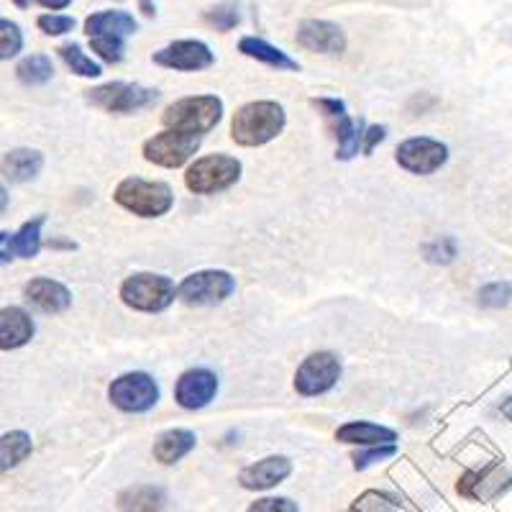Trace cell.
<instances>
[{"instance_id":"cell-1","label":"cell","mask_w":512,"mask_h":512,"mask_svg":"<svg viewBox=\"0 0 512 512\" xmlns=\"http://www.w3.org/2000/svg\"><path fill=\"white\" fill-rule=\"evenodd\" d=\"M287 113L274 100H254L233 113L231 139L239 146H264L285 131Z\"/></svg>"},{"instance_id":"cell-2","label":"cell","mask_w":512,"mask_h":512,"mask_svg":"<svg viewBox=\"0 0 512 512\" xmlns=\"http://www.w3.org/2000/svg\"><path fill=\"white\" fill-rule=\"evenodd\" d=\"M139 31L136 18L126 11H98L85 18L90 49L105 64H118L126 54V39Z\"/></svg>"},{"instance_id":"cell-3","label":"cell","mask_w":512,"mask_h":512,"mask_svg":"<svg viewBox=\"0 0 512 512\" xmlns=\"http://www.w3.org/2000/svg\"><path fill=\"white\" fill-rule=\"evenodd\" d=\"M113 200L139 218H162L175 208V190L167 182L126 177L113 190Z\"/></svg>"},{"instance_id":"cell-4","label":"cell","mask_w":512,"mask_h":512,"mask_svg":"<svg viewBox=\"0 0 512 512\" xmlns=\"http://www.w3.org/2000/svg\"><path fill=\"white\" fill-rule=\"evenodd\" d=\"M223 118V100L216 95H190V98H180L172 105H167V111L162 113V123L172 131H182V134L205 136L221 123Z\"/></svg>"},{"instance_id":"cell-5","label":"cell","mask_w":512,"mask_h":512,"mask_svg":"<svg viewBox=\"0 0 512 512\" xmlns=\"http://www.w3.org/2000/svg\"><path fill=\"white\" fill-rule=\"evenodd\" d=\"M121 303L136 313H164L177 300V285L167 274L136 272L121 282Z\"/></svg>"},{"instance_id":"cell-6","label":"cell","mask_w":512,"mask_h":512,"mask_svg":"<svg viewBox=\"0 0 512 512\" xmlns=\"http://www.w3.org/2000/svg\"><path fill=\"white\" fill-rule=\"evenodd\" d=\"M85 100L93 108L105 113H116V116H131V113L146 111L157 105L159 90L157 88H144L136 82H105L98 88L85 90Z\"/></svg>"},{"instance_id":"cell-7","label":"cell","mask_w":512,"mask_h":512,"mask_svg":"<svg viewBox=\"0 0 512 512\" xmlns=\"http://www.w3.org/2000/svg\"><path fill=\"white\" fill-rule=\"evenodd\" d=\"M241 162L231 154H208L200 157L187 167L185 185L195 195H218L231 190L241 180Z\"/></svg>"},{"instance_id":"cell-8","label":"cell","mask_w":512,"mask_h":512,"mask_svg":"<svg viewBox=\"0 0 512 512\" xmlns=\"http://www.w3.org/2000/svg\"><path fill=\"white\" fill-rule=\"evenodd\" d=\"M315 111L326 118L328 131L333 134V139L338 141L336 159L341 162H349L356 154L361 152V144H364V131H367V123L354 121L346 111V103L338 98H313L310 100Z\"/></svg>"},{"instance_id":"cell-9","label":"cell","mask_w":512,"mask_h":512,"mask_svg":"<svg viewBox=\"0 0 512 512\" xmlns=\"http://www.w3.org/2000/svg\"><path fill=\"white\" fill-rule=\"evenodd\" d=\"M236 292V277L226 269H200L187 274L177 285V300L195 308L205 305H221Z\"/></svg>"},{"instance_id":"cell-10","label":"cell","mask_w":512,"mask_h":512,"mask_svg":"<svg viewBox=\"0 0 512 512\" xmlns=\"http://www.w3.org/2000/svg\"><path fill=\"white\" fill-rule=\"evenodd\" d=\"M159 384L152 374L146 372H126L116 377L108 387V400L113 408L121 413L141 415L157 408L159 402Z\"/></svg>"},{"instance_id":"cell-11","label":"cell","mask_w":512,"mask_h":512,"mask_svg":"<svg viewBox=\"0 0 512 512\" xmlns=\"http://www.w3.org/2000/svg\"><path fill=\"white\" fill-rule=\"evenodd\" d=\"M200 141H203V136L182 134V131L164 128L162 134H154L152 139L144 141L141 154H144L149 164H157V167L164 169H177L198 154Z\"/></svg>"},{"instance_id":"cell-12","label":"cell","mask_w":512,"mask_h":512,"mask_svg":"<svg viewBox=\"0 0 512 512\" xmlns=\"http://www.w3.org/2000/svg\"><path fill=\"white\" fill-rule=\"evenodd\" d=\"M341 359L333 351H318L303 359L295 372V390L303 397H318L331 392L341 379Z\"/></svg>"},{"instance_id":"cell-13","label":"cell","mask_w":512,"mask_h":512,"mask_svg":"<svg viewBox=\"0 0 512 512\" xmlns=\"http://www.w3.org/2000/svg\"><path fill=\"white\" fill-rule=\"evenodd\" d=\"M395 162L410 175L428 177L448 162V146L431 136H413L395 149Z\"/></svg>"},{"instance_id":"cell-14","label":"cell","mask_w":512,"mask_h":512,"mask_svg":"<svg viewBox=\"0 0 512 512\" xmlns=\"http://www.w3.org/2000/svg\"><path fill=\"white\" fill-rule=\"evenodd\" d=\"M154 64L164 67V70L175 72H203L216 64V54L210 52V47L200 39H180L172 41L159 52H154Z\"/></svg>"},{"instance_id":"cell-15","label":"cell","mask_w":512,"mask_h":512,"mask_svg":"<svg viewBox=\"0 0 512 512\" xmlns=\"http://www.w3.org/2000/svg\"><path fill=\"white\" fill-rule=\"evenodd\" d=\"M218 395V377L210 369L198 367L180 374L175 384V402L182 410H203Z\"/></svg>"},{"instance_id":"cell-16","label":"cell","mask_w":512,"mask_h":512,"mask_svg":"<svg viewBox=\"0 0 512 512\" xmlns=\"http://www.w3.org/2000/svg\"><path fill=\"white\" fill-rule=\"evenodd\" d=\"M297 47H303L305 52L315 54H341L346 52V34L344 29L333 21H323V18H308L297 26L295 34Z\"/></svg>"},{"instance_id":"cell-17","label":"cell","mask_w":512,"mask_h":512,"mask_svg":"<svg viewBox=\"0 0 512 512\" xmlns=\"http://www.w3.org/2000/svg\"><path fill=\"white\" fill-rule=\"evenodd\" d=\"M24 300L39 313L59 315L72 308V292L52 277H34L24 285Z\"/></svg>"},{"instance_id":"cell-18","label":"cell","mask_w":512,"mask_h":512,"mask_svg":"<svg viewBox=\"0 0 512 512\" xmlns=\"http://www.w3.org/2000/svg\"><path fill=\"white\" fill-rule=\"evenodd\" d=\"M290 474L292 461L287 456H264L256 464L241 469L239 484L244 489H251V492H264V489H272L285 482Z\"/></svg>"},{"instance_id":"cell-19","label":"cell","mask_w":512,"mask_h":512,"mask_svg":"<svg viewBox=\"0 0 512 512\" xmlns=\"http://www.w3.org/2000/svg\"><path fill=\"white\" fill-rule=\"evenodd\" d=\"M510 484V474L502 469L500 464H487L479 472H469L459 479L456 489L459 495L469 497V500H492Z\"/></svg>"},{"instance_id":"cell-20","label":"cell","mask_w":512,"mask_h":512,"mask_svg":"<svg viewBox=\"0 0 512 512\" xmlns=\"http://www.w3.org/2000/svg\"><path fill=\"white\" fill-rule=\"evenodd\" d=\"M36 333V323L29 310L8 305L0 308V351H16L31 344Z\"/></svg>"},{"instance_id":"cell-21","label":"cell","mask_w":512,"mask_h":512,"mask_svg":"<svg viewBox=\"0 0 512 512\" xmlns=\"http://www.w3.org/2000/svg\"><path fill=\"white\" fill-rule=\"evenodd\" d=\"M41 169H44V154L39 149H29V146L11 149L0 159V175L11 185H26V182L36 180Z\"/></svg>"},{"instance_id":"cell-22","label":"cell","mask_w":512,"mask_h":512,"mask_svg":"<svg viewBox=\"0 0 512 512\" xmlns=\"http://www.w3.org/2000/svg\"><path fill=\"white\" fill-rule=\"evenodd\" d=\"M336 441L361 448L390 446V443H397V431L387 425L372 423V420H349V423L338 425Z\"/></svg>"},{"instance_id":"cell-23","label":"cell","mask_w":512,"mask_h":512,"mask_svg":"<svg viewBox=\"0 0 512 512\" xmlns=\"http://www.w3.org/2000/svg\"><path fill=\"white\" fill-rule=\"evenodd\" d=\"M198 446V436L190 428H169V431L159 433L157 441L152 446V456L164 466H172L190 456Z\"/></svg>"},{"instance_id":"cell-24","label":"cell","mask_w":512,"mask_h":512,"mask_svg":"<svg viewBox=\"0 0 512 512\" xmlns=\"http://www.w3.org/2000/svg\"><path fill=\"white\" fill-rule=\"evenodd\" d=\"M239 52L244 54V57L256 59V62L267 64V67H274V70L280 72L300 70V64H297L290 54L282 52V49L274 47V44H269V41L259 39V36H244V39L239 41Z\"/></svg>"},{"instance_id":"cell-25","label":"cell","mask_w":512,"mask_h":512,"mask_svg":"<svg viewBox=\"0 0 512 512\" xmlns=\"http://www.w3.org/2000/svg\"><path fill=\"white\" fill-rule=\"evenodd\" d=\"M164 492L154 484H134L126 487L118 495V510L121 512H162L164 510Z\"/></svg>"},{"instance_id":"cell-26","label":"cell","mask_w":512,"mask_h":512,"mask_svg":"<svg viewBox=\"0 0 512 512\" xmlns=\"http://www.w3.org/2000/svg\"><path fill=\"white\" fill-rule=\"evenodd\" d=\"M34 451V441L26 431H8L0 436V474L13 472Z\"/></svg>"},{"instance_id":"cell-27","label":"cell","mask_w":512,"mask_h":512,"mask_svg":"<svg viewBox=\"0 0 512 512\" xmlns=\"http://www.w3.org/2000/svg\"><path fill=\"white\" fill-rule=\"evenodd\" d=\"M44 223H47V216H36L13 233L16 259H36L39 256L41 246H44Z\"/></svg>"},{"instance_id":"cell-28","label":"cell","mask_w":512,"mask_h":512,"mask_svg":"<svg viewBox=\"0 0 512 512\" xmlns=\"http://www.w3.org/2000/svg\"><path fill=\"white\" fill-rule=\"evenodd\" d=\"M16 77L26 88H41L54 77V64L47 54H29L16 64Z\"/></svg>"},{"instance_id":"cell-29","label":"cell","mask_w":512,"mask_h":512,"mask_svg":"<svg viewBox=\"0 0 512 512\" xmlns=\"http://www.w3.org/2000/svg\"><path fill=\"white\" fill-rule=\"evenodd\" d=\"M59 57L64 59V64L70 67L72 75L77 77H88V80H93V77H100L103 75V67H100L98 62H95L90 54L82 52L80 44H62V47L57 49Z\"/></svg>"},{"instance_id":"cell-30","label":"cell","mask_w":512,"mask_h":512,"mask_svg":"<svg viewBox=\"0 0 512 512\" xmlns=\"http://www.w3.org/2000/svg\"><path fill=\"white\" fill-rule=\"evenodd\" d=\"M459 256V244H456L454 236H436V239L425 241L423 244V259L438 267H446Z\"/></svg>"},{"instance_id":"cell-31","label":"cell","mask_w":512,"mask_h":512,"mask_svg":"<svg viewBox=\"0 0 512 512\" xmlns=\"http://www.w3.org/2000/svg\"><path fill=\"white\" fill-rule=\"evenodd\" d=\"M400 510V500L390 492H379V489H367L359 495L351 505L349 512H395Z\"/></svg>"},{"instance_id":"cell-32","label":"cell","mask_w":512,"mask_h":512,"mask_svg":"<svg viewBox=\"0 0 512 512\" xmlns=\"http://www.w3.org/2000/svg\"><path fill=\"white\" fill-rule=\"evenodd\" d=\"M203 21L210 29L226 34V31H233L241 24L239 6H233V3H218V6L208 8V11L203 13Z\"/></svg>"},{"instance_id":"cell-33","label":"cell","mask_w":512,"mask_h":512,"mask_svg":"<svg viewBox=\"0 0 512 512\" xmlns=\"http://www.w3.org/2000/svg\"><path fill=\"white\" fill-rule=\"evenodd\" d=\"M24 49V31L11 18H0V62L18 57Z\"/></svg>"},{"instance_id":"cell-34","label":"cell","mask_w":512,"mask_h":512,"mask_svg":"<svg viewBox=\"0 0 512 512\" xmlns=\"http://www.w3.org/2000/svg\"><path fill=\"white\" fill-rule=\"evenodd\" d=\"M477 303L489 310L507 308V305L512 303V285L510 282H489V285H484L482 290H479Z\"/></svg>"},{"instance_id":"cell-35","label":"cell","mask_w":512,"mask_h":512,"mask_svg":"<svg viewBox=\"0 0 512 512\" xmlns=\"http://www.w3.org/2000/svg\"><path fill=\"white\" fill-rule=\"evenodd\" d=\"M36 26L47 36H64L75 29V18L64 16V13H44L36 18Z\"/></svg>"},{"instance_id":"cell-36","label":"cell","mask_w":512,"mask_h":512,"mask_svg":"<svg viewBox=\"0 0 512 512\" xmlns=\"http://www.w3.org/2000/svg\"><path fill=\"white\" fill-rule=\"evenodd\" d=\"M395 454H397V443H390V446L364 448V451L354 454V466H356V469H367V466L377 464V461L392 459Z\"/></svg>"},{"instance_id":"cell-37","label":"cell","mask_w":512,"mask_h":512,"mask_svg":"<svg viewBox=\"0 0 512 512\" xmlns=\"http://www.w3.org/2000/svg\"><path fill=\"white\" fill-rule=\"evenodd\" d=\"M246 512H300L297 505L287 497H264V500H256L254 505Z\"/></svg>"},{"instance_id":"cell-38","label":"cell","mask_w":512,"mask_h":512,"mask_svg":"<svg viewBox=\"0 0 512 512\" xmlns=\"http://www.w3.org/2000/svg\"><path fill=\"white\" fill-rule=\"evenodd\" d=\"M384 139H387V126H379V123L367 126V131H364V144H361V154H364V157H372V152Z\"/></svg>"},{"instance_id":"cell-39","label":"cell","mask_w":512,"mask_h":512,"mask_svg":"<svg viewBox=\"0 0 512 512\" xmlns=\"http://www.w3.org/2000/svg\"><path fill=\"white\" fill-rule=\"evenodd\" d=\"M16 259V251H13V233L0 231V267H6Z\"/></svg>"},{"instance_id":"cell-40","label":"cell","mask_w":512,"mask_h":512,"mask_svg":"<svg viewBox=\"0 0 512 512\" xmlns=\"http://www.w3.org/2000/svg\"><path fill=\"white\" fill-rule=\"evenodd\" d=\"M36 3L47 11H64V8L72 6V0H36Z\"/></svg>"},{"instance_id":"cell-41","label":"cell","mask_w":512,"mask_h":512,"mask_svg":"<svg viewBox=\"0 0 512 512\" xmlns=\"http://www.w3.org/2000/svg\"><path fill=\"white\" fill-rule=\"evenodd\" d=\"M44 244L49 246V249H67V251H75L77 244L75 241H67V239H59V236H54V239L44 241Z\"/></svg>"},{"instance_id":"cell-42","label":"cell","mask_w":512,"mask_h":512,"mask_svg":"<svg viewBox=\"0 0 512 512\" xmlns=\"http://www.w3.org/2000/svg\"><path fill=\"white\" fill-rule=\"evenodd\" d=\"M8 205H11V195H8V187L0 182V216L6 213Z\"/></svg>"},{"instance_id":"cell-43","label":"cell","mask_w":512,"mask_h":512,"mask_svg":"<svg viewBox=\"0 0 512 512\" xmlns=\"http://www.w3.org/2000/svg\"><path fill=\"white\" fill-rule=\"evenodd\" d=\"M139 8L144 16H157V3H154V0H139Z\"/></svg>"},{"instance_id":"cell-44","label":"cell","mask_w":512,"mask_h":512,"mask_svg":"<svg viewBox=\"0 0 512 512\" xmlns=\"http://www.w3.org/2000/svg\"><path fill=\"white\" fill-rule=\"evenodd\" d=\"M502 415H507V418H510L512 420V397H507V400L505 402H502Z\"/></svg>"},{"instance_id":"cell-45","label":"cell","mask_w":512,"mask_h":512,"mask_svg":"<svg viewBox=\"0 0 512 512\" xmlns=\"http://www.w3.org/2000/svg\"><path fill=\"white\" fill-rule=\"evenodd\" d=\"M18 8H29L31 6V0H13Z\"/></svg>"}]
</instances>
